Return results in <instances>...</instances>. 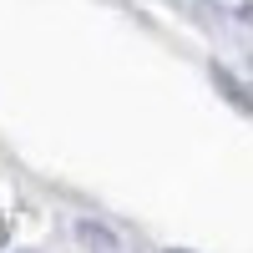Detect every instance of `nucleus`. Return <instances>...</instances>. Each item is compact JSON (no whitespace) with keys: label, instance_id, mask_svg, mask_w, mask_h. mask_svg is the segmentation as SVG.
<instances>
[{"label":"nucleus","instance_id":"f257e3e1","mask_svg":"<svg viewBox=\"0 0 253 253\" xmlns=\"http://www.w3.org/2000/svg\"><path fill=\"white\" fill-rule=\"evenodd\" d=\"M0 243H5V213H0Z\"/></svg>","mask_w":253,"mask_h":253},{"label":"nucleus","instance_id":"f03ea898","mask_svg":"<svg viewBox=\"0 0 253 253\" xmlns=\"http://www.w3.org/2000/svg\"><path fill=\"white\" fill-rule=\"evenodd\" d=\"M167 253H193V248H167Z\"/></svg>","mask_w":253,"mask_h":253}]
</instances>
